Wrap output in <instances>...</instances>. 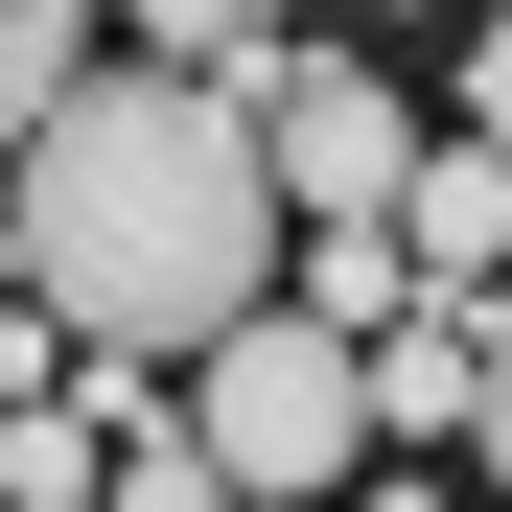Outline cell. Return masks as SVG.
<instances>
[{
    "label": "cell",
    "instance_id": "cell-5",
    "mask_svg": "<svg viewBox=\"0 0 512 512\" xmlns=\"http://www.w3.org/2000/svg\"><path fill=\"white\" fill-rule=\"evenodd\" d=\"M489 326H396V350H373V419H396V443H489Z\"/></svg>",
    "mask_w": 512,
    "mask_h": 512
},
{
    "label": "cell",
    "instance_id": "cell-6",
    "mask_svg": "<svg viewBox=\"0 0 512 512\" xmlns=\"http://www.w3.org/2000/svg\"><path fill=\"white\" fill-rule=\"evenodd\" d=\"M303 326H350V350H396V326H443V280H419L396 233H303V280H280Z\"/></svg>",
    "mask_w": 512,
    "mask_h": 512
},
{
    "label": "cell",
    "instance_id": "cell-3",
    "mask_svg": "<svg viewBox=\"0 0 512 512\" xmlns=\"http://www.w3.org/2000/svg\"><path fill=\"white\" fill-rule=\"evenodd\" d=\"M256 163H280V210H303V233H396V210H419V163H443V117H419L373 47H326V24H303V70L256 94Z\"/></svg>",
    "mask_w": 512,
    "mask_h": 512
},
{
    "label": "cell",
    "instance_id": "cell-2",
    "mask_svg": "<svg viewBox=\"0 0 512 512\" xmlns=\"http://www.w3.org/2000/svg\"><path fill=\"white\" fill-rule=\"evenodd\" d=\"M187 443L256 489V512H373L350 466H396V419H373V350H350V326H233V350L187 373Z\"/></svg>",
    "mask_w": 512,
    "mask_h": 512
},
{
    "label": "cell",
    "instance_id": "cell-7",
    "mask_svg": "<svg viewBox=\"0 0 512 512\" xmlns=\"http://www.w3.org/2000/svg\"><path fill=\"white\" fill-rule=\"evenodd\" d=\"M443 140H489V163H512V0L466 24V117H443Z\"/></svg>",
    "mask_w": 512,
    "mask_h": 512
},
{
    "label": "cell",
    "instance_id": "cell-4",
    "mask_svg": "<svg viewBox=\"0 0 512 512\" xmlns=\"http://www.w3.org/2000/svg\"><path fill=\"white\" fill-rule=\"evenodd\" d=\"M396 256L443 280V326H489V303H512V163L443 140V163H419V210H396Z\"/></svg>",
    "mask_w": 512,
    "mask_h": 512
},
{
    "label": "cell",
    "instance_id": "cell-8",
    "mask_svg": "<svg viewBox=\"0 0 512 512\" xmlns=\"http://www.w3.org/2000/svg\"><path fill=\"white\" fill-rule=\"evenodd\" d=\"M466 466H489V512H512V373H489V443H466Z\"/></svg>",
    "mask_w": 512,
    "mask_h": 512
},
{
    "label": "cell",
    "instance_id": "cell-1",
    "mask_svg": "<svg viewBox=\"0 0 512 512\" xmlns=\"http://www.w3.org/2000/svg\"><path fill=\"white\" fill-rule=\"evenodd\" d=\"M0 233H24V326H70L117 396L140 373L187 396L233 326H280V280H303V210H280V163H256V117L163 94V70H117L94 117H47Z\"/></svg>",
    "mask_w": 512,
    "mask_h": 512
}]
</instances>
